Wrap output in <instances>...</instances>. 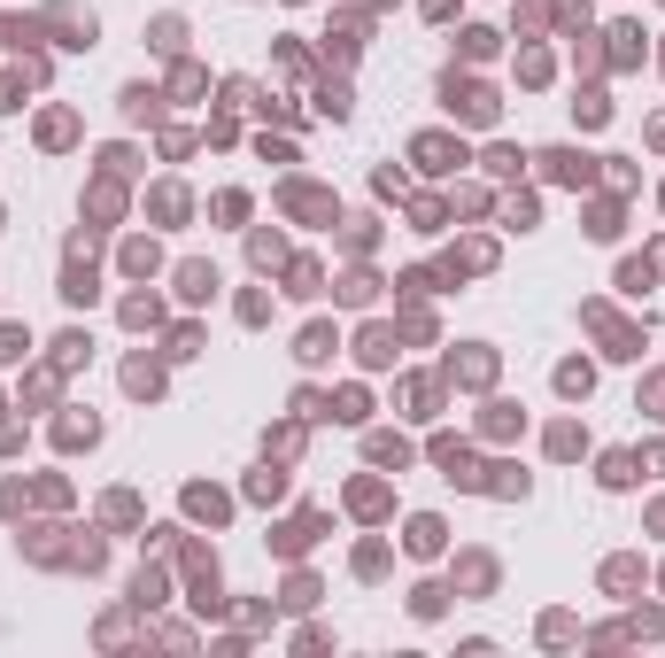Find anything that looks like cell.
<instances>
[{
  "mask_svg": "<svg viewBox=\"0 0 665 658\" xmlns=\"http://www.w3.org/2000/svg\"><path fill=\"white\" fill-rule=\"evenodd\" d=\"M441 101H449V117H464V124H495V109H503L488 86H472V78H457V70L441 78Z\"/></svg>",
  "mask_w": 665,
  "mask_h": 658,
  "instance_id": "1",
  "label": "cell"
},
{
  "mask_svg": "<svg viewBox=\"0 0 665 658\" xmlns=\"http://www.w3.org/2000/svg\"><path fill=\"white\" fill-rule=\"evenodd\" d=\"M410 163H426V171H457L464 148L449 140V132H418V140H410Z\"/></svg>",
  "mask_w": 665,
  "mask_h": 658,
  "instance_id": "2",
  "label": "cell"
},
{
  "mask_svg": "<svg viewBox=\"0 0 665 658\" xmlns=\"http://www.w3.org/2000/svg\"><path fill=\"white\" fill-rule=\"evenodd\" d=\"M542 163H550L557 186H588V179H596V155H580V148H550Z\"/></svg>",
  "mask_w": 665,
  "mask_h": 658,
  "instance_id": "3",
  "label": "cell"
},
{
  "mask_svg": "<svg viewBox=\"0 0 665 658\" xmlns=\"http://www.w3.org/2000/svg\"><path fill=\"white\" fill-rule=\"evenodd\" d=\"M178 295L186 302H217V264H178Z\"/></svg>",
  "mask_w": 665,
  "mask_h": 658,
  "instance_id": "4",
  "label": "cell"
},
{
  "mask_svg": "<svg viewBox=\"0 0 665 658\" xmlns=\"http://www.w3.org/2000/svg\"><path fill=\"white\" fill-rule=\"evenodd\" d=\"M356 357L372 364V372H379V364H395V333H387V326H364V341H356Z\"/></svg>",
  "mask_w": 665,
  "mask_h": 658,
  "instance_id": "5",
  "label": "cell"
},
{
  "mask_svg": "<svg viewBox=\"0 0 665 658\" xmlns=\"http://www.w3.org/2000/svg\"><path fill=\"white\" fill-rule=\"evenodd\" d=\"M155 109H163V93H155V86H124V117H132V124H147Z\"/></svg>",
  "mask_w": 665,
  "mask_h": 658,
  "instance_id": "6",
  "label": "cell"
},
{
  "mask_svg": "<svg viewBox=\"0 0 665 658\" xmlns=\"http://www.w3.org/2000/svg\"><path fill=\"white\" fill-rule=\"evenodd\" d=\"M62 295H70V302H93V295H101L93 264H70V271H62Z\"/></svg>",
  "mask_w": 665,
  "mask_h": 658,
  "instance_id": "7",
  "label": "cell"
},
{
  "mask_svg": "<svg viewBox=\"0 0 665 658\" xmlns=\"http://www.w3.org/2000/svg\"><path fill=\"white\" fill-rule=\"evenodd\" d=\"M294 357H302V364H325V357H333V326H310L302 341H294Z\"/></svg>",
  "mask_w": 665,
  "mask_h": 658,
  "instance_id": "8",
  "label": "cell"
},
{
  "mask_svg": "<svg viewBox=\"0 0 665 658\" xmlns=\"http://www.w3.org/2000/svg\"><path fill=\"white\" fill-rule=\"evenodd\" d=\"M124 388H132V395H163V372H155L147 357H132V364H124Z\"/></svg>",
  "mask_w": 665,
  "mask_h": 658,
  "instance_id": "9",
  "label": "cell"
},
{
  "mask_svg": "<svg viewBox=\"0 0 665 658\" xmlns=\"http://www.w3.org/2000/svg\"><path fill=\"white\" fill-rule=\"evenodd\" d=\"M86 357H93V341H86V333H62V341H55V364H62V372H78Z\"/></svg>",
  "mask_w": 665,
  "mask_h": 658,
  "instance_id": "10",
  "label": "cell"
},
{
  "mask_svg": "<svg viewBox=\"0 0 665 658\" xmlns=\"http://www.w3.org/2000/svg\"><path fill=\"white\" fill-rule=\"evenodd\" d=\"M519 171H526V155L495 140V148H488V179H519Z\"/></svg>",
  "mask_w": 665,
  "mask_h": 658,
  "instance_id": "11",
  "label": "cell"
},
{
  "mask_svg": "<svg viewBox=\"0 0 665 658\" xmlns=\"http://www.w3.org/2000/svg\"><path fill=\"white\" fill-rule=\"evenodd\" d=\"M101 442V419H62V449H93Z\"/></svg>",
  "mask_w": 665,
  "mask_h": 658,
  "instance_id": "12",
  "label": "cell"
},
{
  "mask_svg": "<svg viewBox=\"0 0 665 658\" xmlns=\"http://www.w3.org/2000/svg\"><path fill=\"white\" fill-rule=\"evenodd\" d=\"M410 550L434 558V550H441V519H410Z\"/></svg>",
  "mask_w": 665,
  "mask_h": 658,
  "instance_id": "13",
  "label": "cell"
},
{
  "mask_svg": "<svg viewBox=\"0 0 665 658\" xmlns=\"http://www.w3.org/2000/svg\"><path fill=\"white\" fill-rule=\"evenodd\" d=\"M596 480H604V488H627V480H635V457H627V449H611V457H604V473H596Z\"/></svg>",
  "mask_w": 665,
  "mask_h": 658,
  "instance_id": "14",
  "label": "cell"
},
{
  "mask_svg": "<svg viewBox=\"0 0 665 658\" xmlns=\"http://www.w3.org/2000/svg\"><path fill=\"white\" fill-rule=\"evenodd\" d=\"M155 318H163V302H155V295H132V302H124V326H155Z\"/></svg>",
  "mask_w": 665,
  "mask_h": 658,
  "instance_id": "15",
  "label": "cell"
},
{
  "mask_svg": "<svg viewBox=\"0 0 665 658\" xmlns=\"http://www.w3.org/2000/svg\"><path fill=\"white\" fill-rule=\"evenodd\" d=\"M557 388H565V395H588V388H596V372H588V364H557Z\"/></svg>",
  "mask_w": 665,
  "mask_h": 658,
  "instance_id": "16",
  "label": "cell"
},
{
  "mask_svg": "<svg viewBox=\"0 0 665 658\" xmlns=\"http://www.w3.org/2000/svg\"><path fill=\"white\" fill-rule=\"evenodd\" d=\"M24 349H31L24 326H0V364H24Z\"/></svg>",
  "mask_w": 665,
  "mask_h": 658,
  "instance_id": "17",
  "label": "cell"
},
{
  "mask_svg": "<svg viewBox=\"0 0 665 658\" xmlns=\"http://www.w3.org/2000/svg\"><path fill=\"white\" fill-rule=\"evenodd\" d=\"M248 256H256V264L271 271V264H279V256H287V248H279V233H256V240H248Z\"/></svg>",
  "mask_w": 665,
  "mask_h": 658,
  "instance_id": "18",
  "label": "cell"
},
{
  "mask_svg": "<svg viewBox=\"0 0 665 658\" xmlns=\"http://www.w3.org/2000/svg\"><path fill=\"white\" fill-rule=\"evenodd\" d=\"M372 295H379L372 271H348V279H341V302H372Z\"/></svg>",
  "mask_w": 665,
  "mask_h": 658,
  "instance_id": "19",
  "label": "cell"
},
{
  "mask_svg": "<svg viewBox=\"0 0 665 658\" xmlns=\"http://www.w3.org/2000/svg\"><path fill=\"white\" fill-rule=\"evenodd\" d=\"M464 55H472V62H488V55H495V31L472 24V31H464Z\"/></svg>",
  "mask_w": 665,
  "mask_h": 658,
  "instance_id": "20",
  "label": "cell"
},
{
  "mask_svg": "<svg viewBox=\"0 0 665 658\" xmlns=\"http://www.w3.org/2000/svg\"><path fill=\"white\" fill-rule=\"evenodd\" d=\"M573 109H580V124H604V117H611V101H604V93H580Z\"/></svg>",
  "mask_w": 665,
  "mask_h": 658,
  "instance_id": "21",
  "label": "cell"
},
{
  "mask_svg": "<svg viewBox=\"0 0 665 658\" xmlns=\"http://www.w3.org/2000/svg\"><path fill=\"white\" fill-rule=\"evenodd\" d=\"M70 132H78V124L62 117V109H55V117H47V124H39V140H47V148H62V140H70Z\"/></svg>",
  "mask_w": 665,
  "mask_h": 658,
  "instance_id": "22",
  "label": "cell"
},
{
  "mask_svg": "<svg viewBox=\"0 0 665 658\" xmlns=\"http://www.w3.org/2000/svg\"><path fill=\"white\" fill-rule=\"evenodd\" d=\"M372 465H403V442L395 434H372Z\"/></svg>",
  "mask_w": 665,
  "mask_h": 658,
  "instance_id": "23",
  "label": "cell"
},
{
  "mask_svg": "<svg viewBox=\"0 0 665 658\" xmlns=\"http://www.w3.org/2000/svg\"><path fill=\"white\" fill-rule=\"evenodd\" d=\"M124 271H140V279H147V271H155V248H147V240H132V248H124Z\"/></svg>",
  "mask_w": 665,
  "mask_h": 658,
  "instance_id": "24",
  "label": "cell"
},
{
  "mask_svg": "<svg viewBox=\"0 0 665 658\" xmlns=\"http://www.w3.org/2000/svg\"><path fill=\"white\" fill-rule=\"evenodd\" d=\"M24 86L31 78H0V109H24Z\"/></svg>",
  "mask_w": 665,
  "mask_h": 658,
  "instance_id": "25",
  "label": "cell"
}]
</instances>
